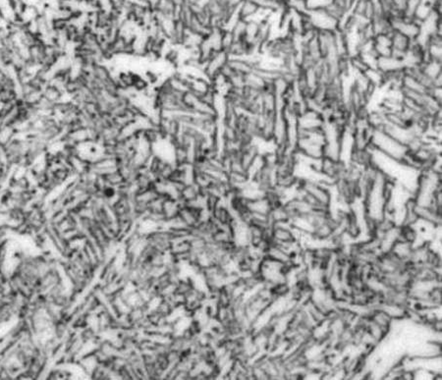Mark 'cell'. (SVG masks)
<instances>
[{"label":"cell","instance_id":"obj_3","mask_svg":"<svg viewBox=\"0 0 442 380\" xmlns=\"http://www.w3.org/2000/svg\"><path fill=\"white\" fill-rule=\"evenodd\" d=\"M170 1L172 2V4L176 8H180V7H182V6H184L186 4V0H170Z\"/></svg>","mask_w":442,"mask_h":380},{"label":"cell","instance_id":"obj_2","mask_svg":"<svg viewBox=\"0 0 442 380\" xmlns=\"http://www.w3.org/2000/svg\"><path fill=\"white\" fill-rule=\"evenodd\" d=\"M261 10L259 5L251 0H242L237 8V13L240 19L249 21Z\"/></svg>","mask_w":442,"mask_h":380},{"label":"cell","instance_id":"obj_1","mask_svg":"<svg viewBox=\"0 0 442 380\" xmlns=\"http://www.w3.org/2000/svg\"><path fill=\"white\" fill-rule=\"evenodd\" d=\"M369 146L395 161L406 163H408L411 154L408 146L398 142L381 128H372Z\"/></svg>","mask_w":442,"mask_h":380}]
</instances>
